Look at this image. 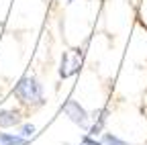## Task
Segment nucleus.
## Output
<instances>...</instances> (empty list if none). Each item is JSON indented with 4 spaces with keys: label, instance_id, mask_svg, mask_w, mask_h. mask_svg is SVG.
<instances>
[{
    "label": "nucleus",
    "instance_id": "1",
    "mask_svg": "<svg viewBox=\"0 0 147 145\" xmlns=\"http://www.w3.org/2000/svg\"><path fill=\"white\" fill-rule=\"evenodd\" d=\"M12 94L21 100V104L27 106H41L45 102L43 96V84L35 76H25L18 80V84L12 88Z\"/></svg>",
    "mask_w": 147,
    "mask_h": 145
},
{
    "label": "nucleus",
    "instance_id": "2",
    "mask_svg": "<svg viewBox=\"0 0 147 145\" xmlns=\"http://www.w3.org/2000/svg\"><path fill=\"white\" fill-rule=\"evenodd\" d=\"M63 113H65V117L74 125H78L80 129H84V131L90 129V115H88V111H86L78 100H74V98L65 100L63 102Z\"/></svg>",
    "mask_w": 147,
    "mask_h": 145
},
{
    "label": "nucleus",
    "instance_id": "3",
    "mask_svg": "<svg viewBox=\"0 0 147 145\" xmlns=\"http://www.w3.org/2000/svg\"><path fill=\"white\" fill-rule=\"evenodd\" d=\"M21 125V113L12 111V108H2L0 111V129L6 127H18Z\"/></svg>",
    "mask_w": 147,
    "mask_h": 145
},
{
    "label": "nucleus",
    "instance_id": "4",
    "mask_svg": "<svg viewBox=\"0 0 147 145\" xmlns=\"http://www.w3.org/2000/svg\"><path fill=\"white\" fill-rule=\"evenodd\" d=\"M0 145H27V139L18 133H2L0 131Z\"/></svg>",
    "mask_w": 147,
    "mask_h": 145
},
{
    "label": "nucleus",
    "instance_id": "5",
    "mask_svg": "<svg viewBox=\"0 0 147 145\" xmlns=\"http://www.w3.org/2000/svg\"><path fill=\"white\" fill-rule=\"evenodd\" d=\"M100 141H102V145H129V141L117 137L115 133H102V139Z\"/></svg>",
    "mask_w": 147,
    "mask_h": 145
},
{
    "label": "nucleus",
    "instance_id": "6",
    "mask_svg": "<svg viewBox=\"0 0 147 145\" xmlns=\"http://www.w3.org/2000/svg\"><path fill=\"white\" fill-rule=\"evenodd\" d=\"M33 133H35V125H31V123H25V125L18 127V135H23L25 139H31Z\"/></svg>",
    "mask_w": 147,
    "mask_h": 145
},
{
    "label": "nucleus",
    "instance_id": "7",
    "mask_svg": "<svg viewBox=\"0 0 147 145\" xmlns=\"http://www.w3.org/2000/svg\"><path fill=\"white\" fill-rule=\"evenodd\" d=\"M82 143L84 145H102V141H98L96 137H92V135H84L82 137Z\"/></svg>",
    "mask_w": 147,
    "mask_h": 145
},
{
    "label": "nucleus",
    "instance_id": "8",
    "mask_svg": "<svg viewBox=\"0 0 147 145\" xmlns=\"http://www.w3.org/2000/svg\"><path fill=\"white\" fill-rule=\"evenodd\" d=\"M65 2H67V4H71V2H76V0H65Z\"/></svg>",
    "mask_w": 147,
    "mask_h": 145
}]
</instances>
